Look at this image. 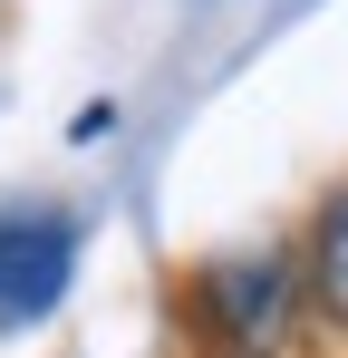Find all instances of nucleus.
Returning <instances> with one entry per match:
<instances>
[{
    "label": "nucleus",
    "instance_id": "obj_3",
    "mask_svg": "<svg viewBox=\"0 0 348 358\" xmlns=\"http://www.w3.org/2000/svg\"><path fill=\"white\" fill-rule=\"evenodd\" d=\"M310 300H319V320L348 329V184L319 203V223H310Z\"/></svg>",
    "mask_w": 348,
    "mask_h": 358
},
{
    "label": "nucleus",
    "instance_id": "obj_2",
    "mask_svg": "<svg viewBox=\"0 0 348 358\" xmlns=\"http://www.w3.org/2000/svg\"><path fill=\"white\" fill-rule=\"evenodd\" d=\"M78 223L68 213H0V329H29L68 300Z\"/></svg>",
    "mask_w": 348,
    "mask_h": 358
},
{
    "label": "nucleus",
    "instance_id": "obj_1",
    "mask_svg": "<svg viewBox=\"0 0 348 358\" xmlns=\"http://www.w3.org/2000/svg\"><path fill=\"white\" fill-rule=\"evenodd\" d=\"M184 310L213 358H281L290 339V262L281 252H242V262H203L184 281Z\"/></svg>",
    "mask_w": 348,
    "mask_h": 358
}]
</instances>
